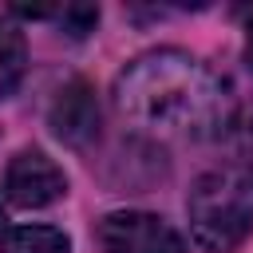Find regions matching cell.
I'll return each mask as SVG.
<instances>
[{"mask_svg": "<svg viewBox=\"0 0 253 253\" xmlns=\"http://www.w3.org/2000/svg\"><path fill=\"white\" fill-rule=\"evenodd\" d=\"M115 103L134 126L166 138H210L233 115L229 87L174 47L130 59L115 79Z\"/></svg>", "mask_w": 253, "mask_h": 253, "instance_id": "cell-1", "label": "cell"}, {"mask_svg": "<svg viewBox=\"0 0 253 253\" xmlns=\"http://www.w3.org/2000/svg\"><path fill=\"white\" fill-rule=\"evenodd\" d=\"M194 241L210 253H229L253 233V166L206 170L186 198Z\"/></svg>", "mask_w": 253, "mask_h": 253, "instance_id": "cell-2", "label": "cell"}, {"mask_svg": "<svg viewBox=\"0 0 253 253\" xmlns=\"http://www.w3.org/2000/svg\"><path fill=\"white\" fill-rule=\"evenodd\" d=\"M95 241L103 253H190L182 233L146 210H115L99 217Z\"/></svg>", "mask_w": 253, "mask_h": 253, "instance_id": "cell-3", "label": "cell"}, {"mask_svg": "<svg viewBox=\"0 0 253 253\" xmlns=\"http://www.w3.org/2000/svg\"><path fill=\"white\" fill-rule=\"evenodd\" d=\"M67 194V174L43 150H20L4 170V198L20 210H43Z\"/></svg>", "mask_w": 253, "mask_h": 253, "instance_id": "cell-4", "label": "cell"}, {"mask_svg": "<svg viewBox=\"0 0 253 253\" xmlns=\"http://www.w3.org/2000/svg\"><path fill=\"white\" fill-rule=\"evenodd\" d=\"M47 123H51L55 138L67 142V146L95 142V134H99V103H95V91L83 79H71L67 87H59V95H55V103L47 111Z\"/></svg>", "mask_w": 253, "mask_h": 253, "instance_id": "cell-5", "label": "cell"}, {"mask_svg": "<svg viewBox=\"0 0 253 253\" xmlns=\"http://www.w3.org/2000/svg\"><path fill=\"white\" fill-rule=\"evenodd\" d=\"M0 253H71V237L55 225H12L0 233Z\"/></svg>", "mask_w": 253, "mask_h": 253, "instance_id": "cell-6", "label": "cell"}, {"mask_svg": "<svg viewBox=\"0 0 253 253\" xmlns=\"http://www.w3.org/2000/svg\"><path fill=\"white\" fill-rule=\"evenodd\" d=\"M24 71H28V43H24V32H20L8 16H0V99H8V95L20 87Z\"/></svg>", "mask_w": 253, "mask_h": 253, "instance_id": "cell-7", "label": "cell"}, {"mask_svg": "<svg viewBox=\"0 0 253 253\" xmlns=\"http://www.w3.org/2000/svg\"><path fill=\"white\" fill-rule=\"evenodd\" d=\"M55 16H59V24H63V32H67L71 40H83V36L95 32V24H99V8H95V4H67V8H59Z\"/></svg>", "mask_w": 253, "mask_h": 253, "instance_id": "cell-8", "label": "cell"}, {"mask_svg": "<svg viewBox=\"0 0 253 253\" xmlns=\"http://www.w3.org/2000/svg\"><path fill=\"white\" fill-rule=\"evenodd\" d=\"M245 63H249V71H253V16H249V24H245Z\"/></svg>", "mask_w": 253, "mask_h": 253, "instance_id": "cell-9", "label": "cell"}, {"mask_svg": "<svg viewBox=\"0 0 253 253\" xmlns=\"http://www.w3.org/2000/svg\"><path fill=\"white\" fill-rule=\"evenodd\" d=\"M0 233H4V210H0Z\"/></svg>", "mask_w": 253, "mask_h": 253, "instance_id": "cell-10", "label": "cell"}]
</instances>
